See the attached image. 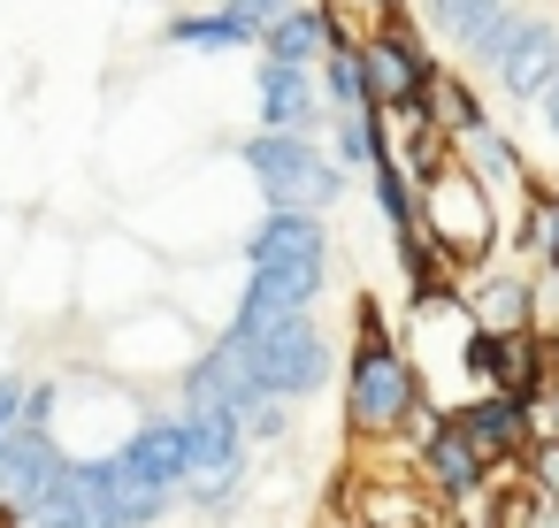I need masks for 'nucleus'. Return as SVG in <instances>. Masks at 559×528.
<instances>
[{
	"label": "nucleus",
	"instance_id": "1",
	"mask_svg": "<svg viewBox=\"0 0 559 528\" xmlns=\"http://www.w3.org/2000/svg\"><path fill=\"white\" fill-rule=\"evenodd\" d=\"M345 421L360 436H399V429L421 421V375L391 345L376 307H360V345H353V375H345Z\"/></svg>",
	"mask_w": 559,
	"mask_h": 528
},
{
	"label": "nucleus",
	"instance_id": "2",
	"mask_svg": "<svg viewBox=\"0 0 559 528\" xmlns=\"http://www.w3.org/2000/svg\"><path fill=\"white\" fill-rule=\"evenodd\" d=\"M421 230L429 245L452 261V268H483L498 253V200L460 169V161H437L421 177Z\"/></svg>",
	"mask_w": 559,
	"mask_h": 528
},
{
	"label": "nucleus",
	"instance_id": "3",
	"mask_svg": "<svg viewBox=\"0 0 559 528\" xmlns=\"http://www.w3.org/2000/svg\"><path fill=\"white\" fill-rule=\"evenodd\" d=\"M322 276H330V238H322V223H314L307 207H276V215L261 223V238H253V284H261L269 299H284V307H307V299L322 291Z\"/></svg>",
	"mask_w": 559,
	"mask_h": 528
},
{
	"label": "nucleus",
	"instance_id": "4",
	"mask_svg": "<svg viewBox=\"0 0 559 528\" xmlns=\"http://www.w3.org/2000/svg\"><path fill=\"white\" fill-rule=\"evenodd\" d=\"M246 161H253V177L269 184V207H330L337 200V184H345V169L322 154V146H307V131H261L253 146H246Z\"/></svg>",
	"mask_w": 559,
	"mask_h": 528
},
{
	"label": "nucleus",
	"instance_id": "5",
	"mask_svg": "<svg viewBox=\"0 0 559 528\" xmlns=\"http://www.w3.org/2000/svg\"><path fill=\"white\" fill-rule=\"evenodd\" d=\"M238 352H246L253 383L276 391V398H307V391L322 383V329L307 322V307H299V314H276V322H261V329H246Z\"/></svg>",
	"mask_w": 559,
	"mask_h": 528
},
{
	"label": "nucleus",
	"instance_id": "6",
	"mask_svg": "<svg viewBox=\"0 0 559 528\" xmlns=\"http://www.w3.org/2000/svg\"><path fill=\"white\" fill-rule=\"evenodd\" d=\"M467 368L483 391H506L528 406L551 398V337L536 329H467Z\"/></svg>",
	"mask_w": 559,
	"mask_h": 528
},
{
	"label": "nucleus",
	"instance_id": "7",
	"mask_svg": "<svg viewBox=\"0 0 559 528\" xmlns=\"http://www.w3.org/2000/svg\"><path fill=\"white\" fill-rule=\"evenodd\" d=\"M360 70H368V108H414V100L429 93V77H437L429 47H421L406 24L368 32V39H360Z\"/></svg>",
	"mask_w": 559,
	"mask_h": 528
},
{
	"label": "nucleus",
	"instance_id": "8",
	"mask_svg": "<svg viewBox=\"0 0 559 528\" xmlns=\"http://www.w3.org/2000/svg\"><path fill=\"white\" fill-rule=\"evenodd\" d=\"M490 475H498V467L475 452V436H467L452 413H429V421H421V482H429V497L467 505V497L490 490Z\"/></svg>",
	"mask_w": 559,
	"mask_h": 528
},
{
	"label": "nucleus",
	"instance_id": "9",
	"mask_svg": "<svg viewBox=\"0 0 559 528\" xmlns=\"http://www.w3.org/2000/svg\"><path fill=\"white\" fill-rule=\"evenodd\" d=\"M483 77H490L513 108H536V93L559 77V24L513 9V32H506V47H498V62H490Z\"/></svg>",
	"mask_w": 559,
	"mask_h": 528
},
{
	"label": "nucleus",
	"instance_id": "10",
	"mask_svg": "<svg viewBox=\"0 0 559 528\" xmlns=\"http://www.w3.org/2000/svg\"><path fill=\"white\" fill-rule=\"evenodd\" d=\"M452 421L475 436V452H483L490 467H506V459H521V444L544 429V406H528V398H506V391H483V398H475V406H460Z\"/></svg>",
	"mask_w": 559,
	"mask_h": 528
},
{
	"label": "nucleus",
	"instance_id": "11",
	"mask_svg": "<svg viewBox=\"0 0 559 528\" xmlns=\"http://www.w3.org/2000/svg\"><path fill=\"white\" fill-rule=\"evenodd\" d=\"M452 161H460L490 200H528V154H521L498 123H475L467 139H452Z\"/></svg>",
	"mask_w": 559,
	"mask_h": 528
},
{
	"label": "nucleus",
	"instance_id": "12",
	"mask_svg": "<svg viewBox=\"0 0 559 528\" xmlns=\"http://www.w3.org/2000/svg\"><path fill=\"white\" fill-rule=\"evenodd\" d=\"M467 314H475V329H536V284H528V268H483L475 291H467Z\"/></svg>",
	"mask_w": 559,
	"mask_h": 528
},
{
	"label": "nucleus",
	"instance_id": "13",
	"mask_svg": "<svg viewBox=\"0 0 559 528\" xmlns=\"http://www.w3.org/2000/svg\"><path fill=\"white\" fill-rule=\"evenodd\" d=\"M261 116H269V131H314V123H322V85H314V70L269 62V70H261Z\"/></svg>",
	"mask_w": 559,
	"mask_h": 528
},
{
	"label": "nucleus",
	"instance_id": "14",
	"mask_svg": "<svg viewBox=\"0 0 559 528\" xmlns=\"http://www.w3.org/2000/svg\"><path fill=\"white\" fill-rule=\"evenodd\" d=\"M330 39H337V32H330V16H322V9H284V16L261 32L269 62H299V70H314Z\"/></svg>",
	"mask_w": 559,
	"mask_h": 528
},
{
	"label": "nucleus",
	"instance_id": "15",
	"mask_svg": "<svg viewBox=\"0 0 559 528\" xmlns=\"http://www.w3.org/2000/svg\"><path fill=\"white\" fill-rule=\"evenodd\" d=\"M314 85H322V108H368V70H360V39H330L322 62H314Z\"/></svg>",
	"mask_w": 559,
	"mask_h": 528
},
{
	"label": "nucleus",
	"instance_id": "16",
	"mask_svg": "<svg viewBox=\"0 0 559 528\" xmlns=\"http://www.w3.org/2000/svg\"><path fill=\"white\" fill-rule=\"evenodd\" d=\"M330 161L337 169H376L383 161V123H376V108H337L330 116Z\"/></svg>",
	"mask_w": 559,
	"mask_h": 528
},
{
	"label": "nucleus",
	"instance_id": "17",
	"mask_svg": "<svg viewBox=\"0 0 559 528\" xmlns=\"http://www.w3.org/2000/svg\"><path fill=\"white\" fill-rule=\"evenodd\" d=\"M421 108H429V123H437L444 139H467L475 123H490V108H483V93H475L467 77H429Z\"/></svg>",
	"mask_w": 559,
	"mask_h": 528
},
{
	"label": "nucleus",
	"instance_id": "18",
	"mask_svg": "<svg viewBox=\"0 0 559 528\" xmlns=\"http://www.w3.org/2000/svg\"><path fill=\"white\" fill-rule=\"evenodd\" d=\"M506 9H513V0H429V24H437V39H444V47H460V55H467V47H475Z\"/></svg>",
	"mask_w": 559,
	"mask_h": 528
},
{
	"label": "nucleus",
	"instance_id": "19",
	"mask_svg": "<svg viewBox=\"0 0 559 528\" xmlns=\"http://www.w3.org/2000/svg\"><path fill=\"white\" fill-rule=\"evenodd\" d=\"M360 528H429V513H421V497H406V490H383V482H368L360 490Z\"/></svg>",
	"mask_w": 559,
	"mask_h": 528
},
{
	"label": "nucleus",
	"instance_id": "20",
	"mask_svg": "<svg viewBox=\"0 0 559 528\" xmlns=\"http://www.w3.org/2000/svg\"><path fill=\"white\" fill-rule=\"evenodd\" d=\"M513 475H521V482H528L536 497H559V436H551V429H536V436L521 444Z\"/></svg>",
	"mask_w": 559,
	"mask_h": 528
},
{
	"label": "nucleus",
	"instance_id": "21",
	"mask_svg": "<svg viewBox=\"0 0 559 528\" xmlns=\"http://www.w3.org/2000/svg\"><path fill=\"white\" fill-rule=\"evenodd\" d=\"M528 245L544 253V268H559V200H551V192L528 200Z\"/></svg>",
	"mask_w": 559,
	"mask_h": 528
},
{
	"label": "nucleus",
	"instance_id": "22",
	"mask_svg": "<svg viewBox=\"0 0 559 528\" xmlns=\"http://www.w3.org/2000/svg\"><path fill=\"white\" fill-rule=\"evenodd\" d=\"M536 123H544V139L559 146V77H551V85L536 93Z\"/></svg>",
	"mask_w": 559,
	"mask_h": 528
},
{
	"label": "nucleus",
	"instance_id": "23",
	"mask_svg": "<svg viewBox=\"0 0 559 528\" xmlns=\"http://www.w3.org/2000/svg\"><path fill=\"white\" fill-rule=\"evenodd\" d=\"M551 398H559V337H551Z\"/></svg>",
	"mask_w": 559,
	"mask_h": 528
}]
</instances>
